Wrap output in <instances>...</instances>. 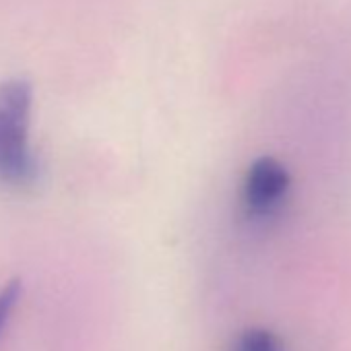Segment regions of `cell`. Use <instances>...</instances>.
<instances>
[{
  "mask_svg": "<svg viewBox=\"0 0 351 351\" xmlns=\"http://www.w3.org/2000/svg\"><path fill=\"white\" fill-rule=\"evenodd\" d=\"M34 93L27 81L0 83V182L27 186L38 180L40 163L29 147Z\"/></svg>",
  "mask_w": 351,
  "mask_h": 351,
  "instance_id": "1",
  "label": "cell"
},
{
  "mask_svg": "<svg viewBox=\"0 0 351 351\" xmlns=\"http://www.w3.org/2000/svg\"><path fill=\"white\" fill-rule=\"evenodd\" d=\"M291 178L287 167L275 157H258L248 165L242 182V209L248 219L265 221L283 207Z\"/></svg>",
  "mask_w": 351,
  "mask_h": 351,
  "instance_id": "2",
  "label": "cell"
},
{
  "mask_svg": "<svg viewBox=\"0 0 351 351\" xmlns=\"http://www.w3.org/2000/svg\"><path fill=\"white\" fill-rule=\"evenodd\" d=\"M21 295V283L19 281H9L3 289H0V335H3L17 302Z\"/></svg>",
  "mask_w": 351,
  "mask_h": 351,
  "instance_id": "4",
  "label": "cell"
},
{
  "mask_svg": "<svg viewBox=\"0 0 351 351\" xmlns=\"http://www.w3.org/2000/svg\"><path fill=\"white\" fill-rule=\"evenodd\" d=\"M230 351H283V343L273 330L248 328L234 341Z\"/></svg>",
  "mask_w": 351,
  "mask_h": 351,
  "instance_id": "3",
  "label": "cell"
}]
</instances>
